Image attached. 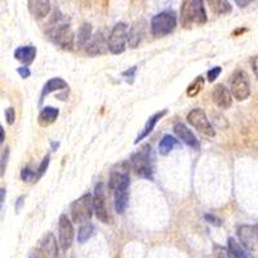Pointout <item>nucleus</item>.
<instances>
[{
  "label": "nucleus",
  "instance_id": "16",
  "mask_svg": "<svg viewBox=\"0 0 258 258\" xmlns=\"http://www.w3.org/2000/svg\"><path fill=\"white\" fill-rule=\"evenodd\" d=\"M27 8L36 20L45 18L50 12V3L49 2H43V0H30L27 2Z\"/></svg>",
  "mask_w": 258,
  "mask_h": 258
},
{
  "label": "nucleus",
  "instance_id": "23",
  "mask_svg": "<svg viewBox=\"0 0 258 258\" xmlns=\"http://www.w3.org/2000/svg\"><path fill=\"white\" fill-rule=\"evenodd\" d=\"M92 25L85 22L78 30V35H77V45L79 48L87 47L89 44V41L92 40Z\"/></svg>",
  "mask_w": 258,
  "mask_h": 258
},
{
  "label": "nucleus",
  "instance_id": "15",
  "mask_svg": "<svg viewBox=\"0 0 258 258\" xmlns=\"http://www.w3.org/2000/svg\"><path fill=\"white\" fill-rule=\"evenodd\" d=\"M173 131L174 133H176L177 137H178L182 142H185L188 147H191V149L194 150L200 149L199 140H198L197 136L194 135V133L191 132V129H188L185 124L177 123L176 125H174Z\"/></svg>",
  "mask_w": 258,
  "mask_h": 258
},
{
  "label": "nucleus",
  "instance_id": "29",
  "mask_svg": "<svg viewBox=\"0 0 258 258\" xmlns=\"http://www.w3.org/2000/svg\"><path fill=\"white\" fill-rule=\"evenodd\" d=\"M21 179L25 182H36V172L30 169L29 167H25L24 169L21 170Z\"/></svg>",
  "mask_w": 258,
  "mask_h": 258
},
{
  "label": "nucleus",
  "instance_id": "36",
  "mask_svg": "<svg viewBox=\"0 0 258 258\" xmlns=\"http://www.w3.org/2000/svg\"><path fill=\"white\" fill-rule=\"evenodd\" d=\"M204 220L207 221L208 223H211V225H214V226H221L222 225V221L220 220V218H217L216 216H213V214H204Z\"/></svg>",
  "mask_w": 258,
  "mask_h": 258
},
{
  "label": "nucleus",
  "instance_id": "9",
  "mask_svg": "<svg viewBox=\"0 0 258 258\" xmlns=\"http://www.w3.org/2000/svg\"><path fill=\"white\" fill-rule=\"evenodd\" d=\"M231 94L238 101L246 100L250 94L249 77L244 70H236L231 77Z\"/></svg>",
  "mask_w": 258,
  "mask_h": 258
},
{
  "label": "nucleus",
  "instance_id": "44",
  "mask_svg": "<svg viewBox=\"0 0 258 258\" xmlns=\"http://www.w3.org/2000/svg\"><path fill=\"white\" fill-rule=\"evenodd\" d=\"M257 227H258V225H257Z\"/></svg>",
  "mask_w": 258,
  "mask_h": 258
},
{
  "label": "nucleus",
  "instance_id": "28",
  "mask_svg": "<svg viewBox=\"0 0 258 258\" xmlns=\"http://www.w3.org/2000/svg\"><path fill=\"white\" fill-rule=\"evenodd\" d=\"M204 83H206L204 78H203V77H198L197 79L194 80V82L191 83V84L187 87V91H186V94H187L188 97L198 96V94H199L200 92H202L203 87H204Z\"/></svg>",
  "mask_w": 258,
  "mask_h": 258
},
{
  "label": "nucleus",
  "instance_id": "27",
  "mask_svg": "<svg viewBox=\"0 0 258 258\" xmlns=\"http://www.w3.org/2000/svg\"><path fill=\"white\" fill-rule=\"evenodd\" d=\"M93 235H94L93 223L91 222L83 223V225L80 226L79 231H78V241H79L80 244H84L85 241H88Z\"/></svg>",
  "mask_w": 258,
  "mask_h": 258
},
{
  "label": "nucleus",
  "instance_id": "35",
  "mask_svg": "<svg viewBox=\"0 0 258 258\" xmlns=\"http://www.w3.org/2000/svg\"><path fill=\"white\" fill-rule=\"evenodd\" d=\"M222 73V68H220V66H216V68H212L211 70L208 71V80L209 82H214V80L217 79L218 77H220V74Z\"/></svg>",
  "mask_w": 258,
  "mask_h": 258
},
{
  "label": "nucleus",
  "instance_id": "1",
  "mask_svg": "<svg viewBox=\"0 0 258 258\" xmlns=\"http://www.w3.org/2000/svg\"><path fill=\"white\" fill-rule=\"evenodd\" d=\"M126 164L119 165V169H112L110 173L109 188L114 191V206L117 214H123L129 200V172Z\"/></svg>",
  "mask_w": 258,
  "mask_h": 258
},
{
  "label": "nucleus",
  "instance_id": "11",
  "mask_svg": "<svg viewBox=\"0 0 258 258\" xmlns=\"http://www.w3.org/2000/svg\"><path fill=\"white\" fill-rule=\"evenodd\" d=\"M93 209L96 217L102 223H109V212L106 208V188L102 182L97 183L93 195Z\"/></svg>",
  "mask_w": 258,
  "mask_h": 258
},
{
  "label": "nucleus",
  "instance_id": "7",
  "mask_svg": "<svg viewBox=\"0 0 258 258\" xmlns=\"http://www.w3.org/2000/svg\"><path fill=\"white\" fill-rule=\"evenodd\" d=\"M236 234L245 248V250L250 254V257L258 258V227L257 225H240L236 229Z\"/></svg>",
  "mask_w": 258,
  "mask_h": 258
},
{
  "label": "nucleus",
  "instance_id": "30",
  "mask_svg": "<svg viewBox=\"0 0 258 258\" xmlns=\"http://www.w3.org/2000/svg\"><path fill=\"white\" fill-rule=\"evenodd\" d=\"M49 161H50V156L49 155L44 156V159L41 160L40 165H39V168L36 169V181H38L40 177H43V174L47 172L48 167H49Z\"/></svg>",
  "mask_w": 258,
  "mask_h": 258
},
{
  "label": "nucleus",
  "instance_id": "14",
  "mask_svg": "<svg viewBox=\"0 0 258 258\" xmlns=\"http://www.w3.org/2000/svg\"><path fill=\"white\" fill-rule=\"evenodd\" d=\"M212 97H213L214 103L220 107V109H230L232 105V94L230 91L226 88L223 84H216L212 92Z\"/></svg>",
  "mask_w": 258,
  "mask_h": 258
},
{
  "label": "nucleus",
  "instance_id": "24",
  "mask_svg": "<svg viewBox=\"0 0 258 258\" xmlns=\"http://www.w3.org/2000/svg\"><path fill=\"white\" fill-rule=\"evenodd\" d=\"M208 4L209 8H211V11L214 15H229L232 11V6L229 2H226V0H209Z\"/></svg>",
  "mask_w": 258,
  "mask_h": 258
},
{
  "label": "nucleus",
  "instance_id": "19",
  "mask_svg": "<svg viewBox=\"0 0 258 258\" xmlns=\"http://www.w3.org/2000/svg\"><path fill=\"white\" fill-rule=\"evenodd\" d=\"M145 34V21H137L131 26L128 32V44L131 48H137Z\"/></svg>",
  "mask_w": 258,
  "mask_h": 258
},
{
  "label": "nucleus",
  "instance_id": "33",
  "mask_svg": "<svg viewBox=\"0 0 258 258\" xmlns=\"http://www.w3.org/2000/svg\"><path fill=\"white\" fill-rule=\"evenodd\" d=\"M136 73H137V66H133V68H129L128 70L123 71L121 75H123L124 78H126V82L128 83H133V80H135V77H136Z\"/></svg>",
  "mask_w": 258,
  "mask_h": 258
},
{
  "label": "nucleus",
  "instance_id": "10",
  "mask_svg": "<svg viewBox=\"0 0 258 258\" xmlns=\"http://www.w3.org/2000/svg\"><path fill=\"white\" fill-rule=\"evenodd\" d=\"M187 121L188 124H191V126L198 129V131L202 132L203 135L208 136V137H214V136H216V131H214V128L212 126L211 121H209L208 116H207L204 110L202 109L191 110V111L187 114Z\"/></svg>",
  "mask_w": 258,
  "mask_h": 258
},
{
  "label": "nucleus",
  "instance_id": "20",
  "mask_svg": "<svg viewBox=\"0 0 258 258\" xmlns=\"http://www.w3.org/2000/svg\"><path fill=\"white\" fill-rule=\"evenodd\" d=\"M36 57V48L32 47V45H24V47H18L15 50V58L18 59L20 62L25 64V66H29L34 62Z\"/></svg>",
  "mask_w": 258,
  "mask_h": 258
},
{
  "label": "nucleus",
  "instance_id": "2",
  "mask_svg": "<svg viewBox=\"0 0 258 258\" xmlns=\"http://www.w3.org/2000/svg\"><path fill=\"white\" fill-rule=\"evenodd\" d=\"M47 35L50 41H53L58 47L64 48V49H71L74 47L75 35H74L70 25L64 21L63 15H61L58 11L54 12L49 25H48Z\"/></svg>",
  "mask_w": 258,
  "mask_h": 258
},
{
  "label": "nucleus",
  "instance_id": "6",
  "mask_svg": "<svg viewBox=\"0 0 258 258\" xmlns=\"http://www.w3.org/2000/svg\"><path fill=\"white\" fill-rule=\"evenodd\" d=\"M93 211V197H92V194H84L83 197H80L79 199H77L71 204L70 213L73 222L87 223L91 220Z\"/></svg>",
  "mask_w": 258,
  "mask_h": 258
},
{
  "label": "nucleus",
  "instance_id": "42",
  "mask_svg": "<svg viewBox=\"0 0 258 258\" xmlns=\"http://www.w3.org/2000/svg\"><path fill=\"white\" fill-rule=\"evenodd\" d=\"M50 147H52L53 151H56V150L59 147V144L58 142H50Z\"/></svg>",
  "mask_w": 258,
  "mask_h": 258
},
{
  "label": "nucleus",
  "instance_id": "4",
  "mask_svg": "<svg viewBox=\"0 0 258 258\" xmlns=\"http://www.w3.org/2000/svg\"><path fill=\"white\" fill-rule=\"evenodd\" d=\"M131 164H132L133 170L137 176L142 178L153 179L154 174V156L153 149L150 145H144L141 150H138L131 158Z\"/></svg>",
  "mask_w": 258,
  "mask_h": 258
},
{
  "label": "nucleus",
  "instance_id": "26",
  "mask_svg": "<svg viewBox=\"0 0 258 258\" xmlns=\"http://www.w3.org/2000/svg\"><path fill=\"white\" fill-rule=\"evenodd\" d=\"M177 145H178V140L177 138H174L173 136L170 135H165L164 137L161 138L160 144H159V153H160V155L167 156Z\"/></svg>",
  "mask_w": 258,
  "mask_h": 258
},
{
  "label": "nucleus",
  "instance_id": "37",
  "mask_svg": "<svg viewBox=\"0 0 258 258\" xmlns=\"http://www.w3.org/2000/svg\"><path fill=\"white\" fill-rule=\"evenodd\" d=\"M17 73H18V75L22 78V79H26V78H29L30 75H31V71H30V69L27 68V66H22V68H18Z\"/></svg>",
  "mask_w": 258,
  "mask_h": 258
},
{
  "label": "nucleus",
  "instance_id": "5",
  "mask_svg": "<svg viewBox=\"0 0 258 258\" xmlns=\"http://www.w3.org/2000/svg\"><path fill=\"white\" fill-rule=\"evenodd\" d=\"M177 26V16L173 11H164L154 16L151 20V34L155 38H163L173 31Z\"/></svg>",
  "mask_w": 258,
  "mask_h": 258
},
{
  "label": "nucleus",
  "instance_id": "3",
  "mask_svg": "<svg viewBox=\"0 0 258 258\" xmlns=\"http://www.w3.org/2000/svg\"><path fill=\"white\" fill-rule=\"evenodd\" d=\"M207 22V12L202 0H185L181 6V25L185 29L202 26Z\"/></svg>",
  "mask_w": 258,
  "mask_h": 258
},
{
  "label": "nucleus",
  "instance_id": "13",
  "mask_svg": "<svg viewBox=\"0 0 258 258\" xmlns=\"http://www.w3.org/2000/svg\"><path fill=\"white\" fill-rule=\"evenodd\" d=\"M87 53L89 56H100L106 53V50H109V39H106L105 34L102 31H97L92 40L89 41V44L85 48Z\"/></svg>",
  "mask_w": 258,
  "mask_h": 258
},
{
  "label": "nucleus",
  "instance_id": "41",
  "mask_svg": "<svg viewBox=\"0 0 258 258\" xmlns=\"http://www.w3.org/2000/svg\"><path fill=\"white\" fill-rule=\"evenodd\" d=\"M4 198H6V188L2 187L0 188V204H2V206L4 204Z\"/></svg>",
  "mask_w": 258,
  "mask_h": 258
},
{
  "label": "nucleus",
  "instance_id": "12",
  "mask_svg": "<svg viewBox=\"0 0 258 258\" xmlns=\"http://www.w3.org/2000/svg\"><path fill=\"white\" fill-rule=\"evenodd\" d=\"M74 226L68 214H61L58 220V243L62 250H68L74 240Z\"/></svg>",
  "mask_w": 258,
  "mask_h": 258
},
{
  "label": "nucleus",
  "instance_id": "25",
  "mask_svg": "<svg viewBox=\"0 0 258 258\" xmlns=\"http://www.w3.org/2000/svg\"><path fill=\"white\" fill-rule=\"evenodd\" d=\"M227 250L231 258H249L246 250L234 238L227 239Z\"/></svg>",
  "mask_w": 258,
  "mask_h": 258
},
{
  "label": "nucleus",
  "instance_id": "18",
  "mask_svg": "<svg viewBox=\"0 0 258 258\" xmlns=\"http://www.w3.org/2000/svg\"><path fill=\"white\" fill-rule=\"evenodd\" d=\"M69 88L68 82H64L62 78H52V79L48 80L47 83L44 84L43 89H41V94H40V102H43V100L45 98V96H48L52 92H57V91H66Z\"/></svg>",
  "mask_w": 258,
  "mask_h": 258
},
{
  "label": "nucleus",
  "instance_id": "40",
  "mask_svg": "<svg viewBox=\"0 0 258 258\" xmlns=\"http://www.w3.org/2000/svg\"><path fill=\"white\" fill-rule=\"evenodd\" d=\"M6 140V131H4L3 125H0V144H3Z\"/></svg>",
  "mask_w": 258,
  "mask_h": 258
},
{
  "label": "nucleus",
  "instance_id": "39",
  "mask_svg": "<svg viewBox=\"0 0 258 258\" xmlns=\"http://www.w3.org/2000/svg\"><path fill=\"white\" fill-rule=\"evenodd\" d=\"M250 64H252L253 73H254L255 78H257V79H258V54H257V56L253 57L252 61H250Z\"/></svg>",
  "mask_w": 258,
  "mask_h": 258
},
{
  "label": "nucleus",
  "instance_id": "31",
  "mask_svg": "<svg viewBox=\"0 0 258 258\" xmlns=\"http://www.w3.org/2000/svg\"><path fill=\"white\" fill-rule=\"evenodd\" d=\"M4 116H6V120L9 125H13V124H15L16 111L13 107H8V109H6V111H4Z\"/></svg>",
  "mask_w": 258,
  "mask_h": 258
},
{
  "label": "nucleus",
  "instance_id": "32",
  "mask_svg": "<svg viewBox=\"0 0 258 258\" xmlns=\"http://www.w3.org/2000/svg\"><path fill=\"white\" fill-rule=\"evenodd\" d=\"M9 158V149L6 147L3 151V155H2V163H0V176H4V172H6V167H7V161H8Z\"/></svg>",
  "mask_w": 258,
  "mask_h": 258
},
{
  "label": "nucleus",
  "instance_id": "22",
  "mask_svg": "<svg viewBox=\"0 0 258 258\" xmlns=\"http://www.w3.org/2000/svg\"><path fill=\"white\" fill-rule=\"evenodd\" d=\"M59 115V110L53 107V106H45L44 109L41 110L39 114L38 121L40 126H49L57 120V117Z\"/></svg>",
  "mask_w": 258,
  "mask_h": 258
},
{
  "label": "nucleus",
  "instance_id": "17",
  "mask_svg": "<svg viewBox=\"0 0 258 258\" xmlns=\"http://www.w3.org/2000/svg\"><path fill=\"white\" fill-rule=\"evenodd\" d=\"M168 114V110H161V111L156 112V114H154L153 116L149 117V120L146 121V124H145L144 129H142L141 132H140V135L137 136V138H136L135 144H140V142L142 141V140H145V138L147 137V136H150V133L153 132L154 128H155V125L158 124L159 120H161L163 117L165 116V115Z\"/></svg>",
  "mask_w": 258,
  "mask_h": 258
},
{
  "label": "nucleus",
  "instance_id": "21",
  "mask_svg": "<svg viewBox=\"0 0 258 258\" xmlns=\"http://www.w3.org/2000/svg\"><path fill=\"white\" fill-rule=\"evenodd\" d=\"M40 249L43 250V253L47 257H57V254H58V246H57V241L54 236H53V234L48 232L47 235H44V238L41 239L40 241Z\"/></svg>",
  "mask_w": 258,
  "mask_h": 258
},
{
  "label": "nucleus",
  "instance_id": "43",
  "mask_svg": "<svg viewBox=\"0 0 258 258\" xmlns=\"http://www.w3.org/2000/svg\"><path fill=\"white\" fill-rule=\"evenodd\" d=\"M236 4L239 7H246V4H250V2H240V0H236Z\"/></svg>",
  "mask_w": 258,
  "mask_h": 258
},
{
  "label": "nucleus",
  "instance_id": "8",
  "mask_svg": "<svg viewBox=\"0 0 258 258\" xmlns=\"http://www.w3.org/2000/svg\"><path fill=\"white\" fill-rule=\"evenodd\" d=\"M128 25L119 22L112 27L109 35V50L112 54H120L125 50V44L128 43Z\"/></svg>",
  "mask_w": 258,
  "mask_h": 258
},
{
  "label": "nucleus",
  "instance_id": "34",
  "mask_svg": "<svg viewBox=\"0 0 258 258\" xmlns=\"http://www.w3.org/2000/svg\"><path fill=\"white\" fill-rule=\"evenodd\" d=\"M214 255H216V258H229L230 253L229 250L226 249V248H223V246L214 245Z\"/></svg>",
  "mask_w": 258,
  "mask_h": 258
},
{
  "label": "nucleus",
  "instance_id": "38",
  "mask_svg": "<svg viewBox=\"0 0 258 258\" xmlns=\"http://www.w3.org/2000/svg\"><path fill=\"white\" fill-rule=\"evenodd\" d=\"M24 200H25V195H21V197H18V199L16 200V206H15V211L16 213H20L21 209H22V207H24Z\"/></svg>",
  "mask_w": 258,
  "mask_h": 258
}]
</instances>
